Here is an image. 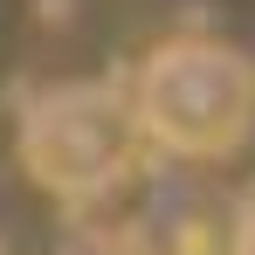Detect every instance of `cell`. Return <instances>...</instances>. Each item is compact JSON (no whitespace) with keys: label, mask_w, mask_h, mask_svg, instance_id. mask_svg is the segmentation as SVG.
<instances>
[{"label":"cell","mask_w":255,"mask_h":255,"mask_svg":"<svg viewBox=\"0 0 255 255\" xmlns=\"http://www.w3.org/2000/svg\"><path fill=\"white\" fill-rule=\"evenodd\" d=\"M138 152H145V131H138L125 83H97V76L48 83L14 118L21 172L48 200H69V207H90V200L118 193L138 166Z\"/></svg>","instance_id":"2"},{"label":"cell","mask_w":255,"mask_h":255,"mask_svg":"<svg viewBox=\"0 0 255 255\" xmlns=\"http://www.w3.org/2000/svg\"><path fill=\"white\" fill-rule=\"evenodd\" d=\"M228 255H255V207L235 214V235H228Z\"/></svg>","instance_id":"4"},{"label":"cell","mask_w":255,"mask_h":255,"mask_svg":"<svg viewBox=\"0 0 255 255\" xmlns=\"http://www.w3.org/2000/svg\"><path fill=\"white\" fill-rule=\"evenodd\" d=\"M131 111L166 159H228L255 131V62L214 35H172L138 62Z\"/></svg>","instance_id":"1"},{"label":"cell","mask_w":255,"mask_h":255,"mask_svg":"<svg viewBox=\"0 0 255 255\" xmlns=\"http://www.w3.org/2000/svg\"><path fill=\"white\" fill-rule=\"evenodd\" d=\"M55 255H152V249L125 228H76L69 242H55Z\"/></svg>","instance_id":"3"}]
</instances>
